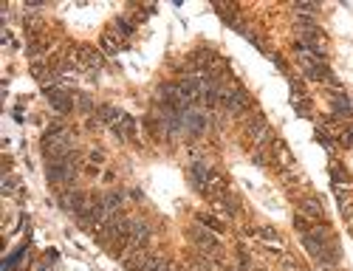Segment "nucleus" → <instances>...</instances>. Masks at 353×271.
<instances>
[{
    "mask_svg": "<svg viewBox=\"0 0 353 271\" xmlns=\"http://www.w3.org/2000/svg\"><path fill=\"white\" fill-rule=\"evenodd\" d=\"M246 136H249V141L254 147H263V144H272L274 136H272V127L266 124V119H263L260 113H254V116H249L246 119Z\"/></svg>",
    "mask_w": 353,
    "mask_h": 271,
    "instance_id": "obj_1",
    "label": "nucleus"
},
{
    "mask_svg": "<svg viewBox=\"0 0 353 271\" xmlns=\"http://www.w3.org/2000/svg\"><path fill=\"white\" fill-rule=\"evenodd\" d=\"M220 105L226 108L229 113H235V116H240L243 110H249V93L243 88H220Z\"/></svg>",
    "mask_w": 353,
    "mask_h": 271,
    "instance_id": "obj_2",
    "label": "nucleus"
},
{
    "mask_svg": "<svg viewBox=\"0 0 353 271\" xmlns=\"http://www.w3.org/2000/svg\"><path fill=\"white\" fill-rule=\"evenodd\" d=\"M46 99L51 102V108H54L57 113H68L71 108H74V96H71L68 90H62L59 85L46 88Z\"/></svg>",
    "mask_w": 353,
    "mask_h": 271,
    "instance_id": "obj_3",
    "label": "nucleus"
},
{
    "mask_svg": "<svg viewBox=\"0 0 353 271\" xmlns=\"http://www.w3.org/2000/svg\"><path fill=\"white\" fill-rule=\"evenodd\" d=\"M190 235H192V240H195V243H198V246L204 248V251H209V254H215L217 248H220V243H217V237H212L209 232H206V229H201V226H198V229H192Z\"/></svg>",
    "mask_w": 353,
    "mask_h": 271,
    "instance_id": "obj_4",
    "label": "nucleus"
},
{
    "mask_svg": "<svg viewBox=\"0 0 353 271\" xmlns=\"http://www.w3.org/2000/svg\"><path fill=\"white\" fill-rule=\"evenodd\" d=\"M299 215H305L308 220H322V217H325L322 201H319V198H305V201H299Z\"/></svg>",
    "mask_w": 353,
    "mask_h": 271,
    "instance_id": "obj_5",
    "label": "nucleus"
},
{
    "mask_svg": "<svg viewBox=\"0 0 353 271\" xmlns=\"http://www.w3.org/2000/svg\"><path fill=\"white\" fill-rule=\"evenodd\" d=\"M119 48H122V37L113 34V31H105L102 34V51L105 54H116Z\"/></svg>",
    "mask_w": 353,
    "mask_h": 271,
    "instance_id": "obj_6",
    "label": "nucleus"
},
{
    "mask_svg": "<svg viewBox=\"0 0 353 271\" xmlns=\"http://www.w3.org/2000/svg\"><path fill=\"white\" fill-rule=\"evenodd\" d=\"M272 150H274V156H277V161H280V167H291L294 164V158H291V153H288V147L283 141H272Z\"/></svg>",
    "mask_w": 353,
    "mask_h": 271,
    "instance_id": "obj_7",
    "label": "nucleus"
},
{
    "mask_svg": "<svg viewBox=\"0 0 353 271\" xmlns=\"http://www.w3.org/2000/svg\"><path fill=\"white\" fill-rule=\"evenodd\" d=\"M113 34H119V37H127V34H133V23L125 20V17H119V20L113 23Z\"/></svg>",
    "mask_w": 353,
    "mask_h": 271,
    "instance_id": "obj_8",
    "label": "nucleus"
},
{
    "mask_svg": "<svg viewBox=\"0 0 353 271\" xmlns=\"http://www.w3.org/2000/svg\"><path fill=\"white\" fill-rule=\"evenodd\" d=\"M294 226H297V232H302V235H308V232L314 229V226H311V220H308L305 215H299V212L294 215Z\"/></svg>",
    "mask_w": 353,
    "mask_h": 271,
    "instance_id": "obj_9",
    "label": "nucleus"
},
{
    "mask_svg": "<svg viewBox=\"0 0 353 271\" xmlns=\"http://www.w3.org/2000/svg\"><path fill=\"white\" fill-rule=\"evenodd\" d=\"M198 220L204 223V229H212V232H220V229H223V226H220V220L209 217V215H198Z\"/></svg>",
    "mask_w": 353,
    "mask_h": 271,
    "instance_id": "obj_10",
    "label": "nucleus"
},
{
    "mask_svg": "<svg viewBox=\"0 0 353 271\" xmlns=\"http://www.w3.org/2000/svg\"><path fill=\"white\" fill-rule=\"evenodd\" d=\"M88 161H91L93 167H102V164H105V153H102V150H93L91 156H88ZM93 167H88V172H93Z\"/></svg>",
    "mask_w": 353,
    "mask_h": 271,
    "instance_id": "obj_11",
    "label": "nucleus"
},
{
    "mask_svg": "<svg viewBox=\"0 0 353 271\" xmlns=\"http://www.w3.org/2000/svg\"><path fill=\"white\" fill-rule=\"evenodd\" d=\"M254 235H257V237H263V240H277V232H274V229H269V226H263V229H257Z\"/></svg>",
    "mask_w": 353,
    "mask_h": 271,
    "instance_id": "obj_12",
    "label": "nucleus"
},
{
    "mask_svg": "<svg viewBox=\"0 0 353 271\" xmlns=\"http://www.w3.org/2000/svg\"><path fill=\"white\" fill-rule=\"evenodd\" d=\"M14 190H17V184H14L12 178H6V181H3V192H14Z\"/></svg>",
    "mask_w": 353,
    "mask_h": 271,
    "instance_id": "obj_13",
    "label": "nucleus"
},
{
    "mask_svg": "<svg viewBox=\"0 0 353 271\" xmlns=\"http://www.w3.org/2000/svg\"><path fill=\"white\" fill-rule=\"evenodd\" d=\"M297 11H305V14H314V11H317V6H305V3H299V6H297Z\"/></svg>",
    "mask_w": 353,
    "mask_h": 271,
    "instance_id": "obj_14",
    "label": "nucleus"
}]
</instances>
